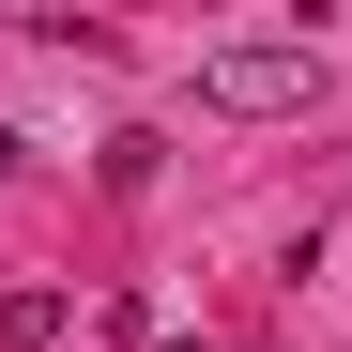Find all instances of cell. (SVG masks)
I'll use <instances>...</instances> for the list:
<instances>
[{"instance_id":"obj_1","label":"cell","mask_w":352,"mask_h":352,"mask_svg":"<svg viewBox=\"0 0 352 352\" xmlns=\"http://www.w3.org/2000/svg\"><path fill=\"white\" fill-rule=\"evenodd\" d=\"M307 92H322V46L307 31H245V46L199 62V107H214V123H276V107H307Z\"/></svg>"},{"instance_id":"obj_2","label":"cell","mask_w":352,"mask_h":352,"mask_svg":"<svg viewBox=\"0 0 352 352\" xmlns=\"http://www.w3.org/2000/svg\"><path fill=\"white\" fill-rule=\"evenodd\" d=\"M62 322H77V307H62V291H46V276H16V291H0V352H46Z\"/></svg>"}]
</instances>
